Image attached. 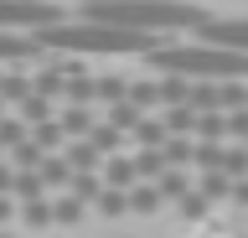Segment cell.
I'll return each instance as SVG.
<instances>
[{"label": "cell", "mask_w": 248, "mask_h": 238, "mask_svg": "<svg viewBox=\"0 0 248 238\" xmlns=\"http://www.w3.org/2000/svg\"><path fill=\"white\" fill-rule=\"evenodd\" d=\"M57 52L46 47L42 36H26V32H0V63H52Z\"/></svg>", "instance_id": "obj_5"}, {"label": "cell", "mask_w": 248, "mask_h": 238, "mask_svg": "<svg viewBox=\"0 0 248 238\" xmlns=\"http://www.w3.org/2000/svg\"><path fill=\"white\" fill-rule=\"evenodd\" d=\"M16 176L21 171H16L11 160H0V197H16Z\"/></svg>", "instance_id": "obj_26"}, {"label": "cell", "mask_w": 248, "mask_h": 238, "mask_svg": "<svg viewBox=\"0 0 248 238\" xmlns=\"http://www.w3.org/2000/svg\"><path fill=\"white\" fill-rule=\"evenodd\" d=\"M135 171H140V181H160V176L176 171V166L166 160V150H160V145H140V150H135Z\"/></svg>", "instance_id": "obj_7"}, {"label": "cell", "mask_w": 248, "mask_h": 238, "mask_svg": "<svg viewBox=\"0 0 248 238\" xmlns=\"http://www.w3.org/2000/svg\"><path fill=\"white\" fill-rule=\"evenodd\" d=\"M0 238H5V233H0Z\"/></svg>", "instance_id": "obj_31"}, {"label": "cell", "mask_w": 248, "mask_h": 238, "mask_svg": "<svg viewBox=\"0 0 248 238\" xmlns=\"http://www.w3.org/2000/svg\"><path fill=\"white\" fill-rule=\"evenodd\" d=\"M129 83H135V78H124V73H104V78H98V104L124 98V94H129Z\"/></svg>", "instance_id": "obj_22"}, {"label": "cell", "mask_w": 248, "mask_h": 238, "mask_svg": "<svg viewBox=\"0 0 248 238\" xmlns=\"http://www.w3.org/2000/svg\"><path fill=\"white\" fill-rule=\"evenodd\" d=\"M129 140H135V145H166L170 129H166V119H160V114H145V119H140V129L129 135Z\"/></svg>", "instance_id": "obj_18"}, {"label": "cell", "mask_w": 248, "mask_h": 238, "mask_svg": "<svg viewBox=\"0 0 248 238\" xmlns=\"http://www.w3.org/2000/svg\"><path fill=\"white\" fill-rule=\"evenodd\" d=\"M16 114H21L31 129H36V125H46V119H57L62 109H57V98H52V94H31L26 104H16Z\"/></svg>", "instance_id": "obj_13"}, {"label": "cell", "mask_w": 248, "mask_h": 238, "mask_svg": "<svg viewBox=\"0 0 248 238\" xmlns=\"http://www.w3.org/2000/svg\"><path fill=\"white\" fill-rule=\"evenodd\" d=\"M197 36H202V42H217V47H238V52H248V16H243V21H238V16H232V21L212 16Z\"/></svg>", "instance_id": "obj_6"}, {"label": "cell", "mask_w": 248, "mask_h": 238, "mask_svg": "<svg viewBox=\"0 0 248 238\" xmlns=\"http://www.w3.org/2000/svg\"><path fill=\"white\" fill-rule=\"evenodd\" d=\"M62 156L73 160V171H104V150H98V145L88 140V135H83V140H67V150H62Z\"/></svg>", "instance_id": "obj_8"}, {"label": "cell", "mask_w": 248, "mask_h": 238, "mask_svg": "<svg viewBox=\"0 0 248 238\" xmlns=\"http://www.w3.org/2000/svg\"><path fill=\"white\" fill-rule=\"evenodd\" d=\"M176 207H181V218H186V222H197V218H207V212H212V197H207V191H186Z\"/></svg>", "instance_id": "obj_23"}, {"label": "cell", "mask_w": 248, "mask_h": 238, "mask_svg": "<svg viewBox=\"0 0 248 238\" xmlns=\"http://www.w3.org/2000/svg\"><path fill=\"white\" fill-rule=\"evenodd\" d=\"M42 42L52 52H73V57H119V52H135V57H145V52H155L160 42H155L150 32H124V26H104V21H62V26H46Z\"/></svg>", "instance_id": "obj_2"}, {"label": "cell", "mask_w": 248, "mask_h": 238, "mask_svg": "<svg viewBox=\"0 0 248 238\" xmlns=\"http://www.w3.org/2000/svg\"><path fill=\"white\" fill-rule=\"evenodd\" d=\"M232 202H238V207H248V176H238V191H232Z\"/></svg>", "instance_id": "obj_28"}, {"label": "cell", "mask_w": 248, "mask_h": 238, "mask_svg": "<svg viewBox=\"0 0 248 238\" xmlns=\"http://www.w3.org/2000/svg\"><path fill=\"white\" fill-rule=\"evenodd\" d=\"M62 129L73 135V140H83V135H93V125H98V114H93V104H67V109L57 114Z\"/></svg>", "instance_id": "obj_14"}, {"label": "cell", "mask_w": 248, "mask_h": 238, "mask_svg": "<svg viewBox=\"0 0 248 238\" xmlns=\"http://www.w3.org/2000/svg\"><path fill=\"white\" fill-rule=\"evenodd\" d=\"M197 140H228V114H197Z\"/></svg>", "instance_id": "obj_20"}, {"label": "cell", "mask_w": 248, "mask_h": 238, "mask_svg": "<svg viewBox=\"0 0 248 238\" xmlns=\"http://www.w3.org/2000/svg\"><path fill=\"white\" fill-rule=\"evenodd\" d=\"M67 11L57 0H0V32H26V36H42L46 26H62Z\"/></svg>", "instance_id": "obj_4"}, {"label": "cell", "mask_w": 248, "mask_h": 238, "mask_svg": "<svg viewBox=\"0 0 248 238\" xmlns=\"http://www.w3.org/2000/svg\"><path fill=\"white\" fill-rule=\"evenodd\" d=\"M5 156H11V150H5V145H0V160H5Z\"/></svg>", "instance_id": "obj_29"}, {"label": "cell", "mask_w": 248, "mask_h": 238, "mask_svg": "<svg viewBox=\"0 0 248 238\" xmlns=\"http://www.w3.org/2000/svg\"><path fill=\"white\" fill-rule=\"evenodd\" d=\"M145 114H150V109H140L135 98L124 94V98H114V104H108V114H104V119H108V125H114V129H124V135H135V129H140V119H145Z\"/></svg>", "instance_id": "obj_9"}, {"label": "cell", "mask_w": 248, "mask_h": 238, "mask_svg": "<svg viewBox=\"0 0 248 238\" xmlns=\"http://www.w3.org/2000/svg\"><path fill=\"white\" fill-rule=\"evenodd\" d=\"M83 16L104 21V26H124V32L166 36V32H202L212 11H202L191 0H88Z\"/></svg>", "instance_id": "obj_1"}, {"label": "cell", "mask_w": 248, "mask_h": 238, "mask_svg": "<svg viewBox=\"0 0 248 238\" xmlns=\"http://www.w3.org/2000/svg\"><path fill=\"white\" fill-rule=\"evenodd\" d=\"M52 207H57V228H73V222L83 218V207H88V202H78L73 191H67V197H62V202H52Z\"/></svg>", "instance_id": "obj_24"}, {"label": "cell", "mask_w": 248, "mask_h": 238, "mask_svg": "<svg viewBox=\"0 0 248 238\" xmlns=\"http://www.w3.org/2000/svg\"><path fill=\"white\" fill-rule=\"evenodd\" d=\"M104 181H108L114 191H129V187H140L135 156H108V160H104Z\"/></svg>", "instance_id": "obj_10"}, {"label": "cell", "mask_w": 248, "mask_h": 238, "mask_svg": "<svg viewBox=\"0 0 248 238\" xmlns=\"http://www.w3.org/2000/svg\"><path fill=\"white\" fill-rule=\"evenodd\" d=\"M93 207H98V218H129V191H114V187H108Z\"/></svg>", "instance_id": "obj_21"}, {"label": "cell", "mask_w": 248, "mask_h": 238, "mask_svg": "<svg viewBox=\"0 0 248 238\" xmlns=\"http://www.w3.org/2000/svg\"><path fill=\"white\" fill-rule=\"evenodd\" d=\"M197 191H207L212 202H232L238 176H228V171H202V176H197Z\"/></svg>", "instance_id": "obj_15"}, {"label": "cell", "mask_w": 248, "mask_h": 238, "mask_svg": "<svg viewBox=\"0 0 248 238\" xmlns=\"http://www.w3.org/2000/svg\"><path fill=\"white\" fill-rule=\"evenodd\" d=\"M78 5H88V0H78Z\"/></svg>", "instance_id": "obj_30"}, {"label": "cell", "mask_w": 248, "mask_h": 238, "mask_svg": "<svg viewBox=\"0 0 248 238\" xmlns=\"http://www.w3.org/2000/svg\"><path fill=\"white\" fill-rule=\"evenodd\" d=\"M21 222H26L31 233H36V228H57V207L46 202V197L42 202H21Z\"/></svg>", "instance_id": "obj_17"}, {"label": "cell", "mask_w": 248, "mask_h": 238, "mask_svg": "<svg viewBox=\"0 0 248 238\" xmlns=\"http://www.w3.org/2000/svg\"><path fill=\"white\" fill-rule=\"evenodd\" d=\"M11 218H21L16 212V197H0V222H11Z\"/></svg>", "instance_id": "obj_27"}, {"label": "cell", "mask_w": 248, "mask_h": 238, "mask_svg": "<svg viewBox=\"0 0 248 238\" xmlns=\"http://www.w3.org/2000/svg\"><path fill=\"white\" fill-rule=\"evenodd\" d=\"M88 140L98 145L104 156H119V145L129 140V135H124V129H114V125H108V119H98V125H93V135H88Z\"/></svg>", "instance_id": "obj_19"}, {"label": "cell", "mask_w": 248, "mask_h": 238, "mask_svg": "<svg viewBox=\"0 0 248 238\" xmlns=\"http://www.w3.org/2000/svg\"><path fill=\"white\" fill-rule=\"evenodd\" d=\"M160 119H166L170 135H197V109H191V104H166Z\"/></svg>", "instance_id": "obj_16"}, {"label": "cell", "mask_w": 248, "mask_h": 238, "mask_svg": "<svg viewBox=\"0 0 248 238\" xmlns=\"http://www.w3.org/2000/svg\"><path fill=\"white\" fill-rule=\"evenodd\" d=\"M160 207H166V191L155 187V181L129 187V212H135V218H150V212H160Z\"/></svg>", "instance_id": "obj_12"}, {"label": "cell", "mask_w": 248, "mask_h": 238, "mask_svg": "<svg viewBox=\"0 0 248 238\" xmlns=\"http://www.w3.org/2000/svg\"><path fill=\"white\" fill-rule=\"evenodd\" d=\"M46 156H57V150H46V145L36 140V135H26V140L16 145V150H11V156H5V160H11L16 171H36V166H42Z\"/></svg>", "instance_id": "obj_11"}, {"label": "cell", "mask_w": 248, "mask_h": 238, "mask_svg": "<svg viewBox=\"0 0 248 238\" xmlns=\"http://www.w3.org/2000/svg\"><path fill=\"white\" fill-rule=\"evenodd\" d=\"M150 73H181V78H248V52L217 47V42H191V47H155L145 52Z\"/></svg>", "instance_id": "obj_3"}, {"label": "cell", "mask_w": 248, "mask_h": 238, "mask_svg": "<svg viewBox=\"0 0 248 238\" xmlns=\"http://www.w3.org/2000/svg\"><path fill=\"white\" fill-rule=\"evenodd\" d=\"M228 140H243V145H248V109L228 114Z\"/></svg>", "instance_id": "obj_25"}]
</instances>
